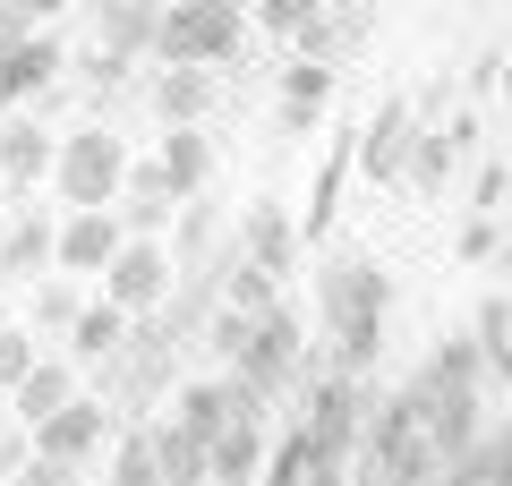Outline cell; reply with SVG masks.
Wrapping results in <instances>:
<instances>
[{
    "label": "cell",
    "instance_id": "1",
    "mask_svg": "<svg viewBox=\"0 0 512 486\" xmlns=\"http://www.w3.org/2000/svg\"><path fill=\"white\" fill-rule=\"evenodd\" d=\"M248 43V9L239 0H171L154 18V69H222Z\"/></svg>",
    "mask_w": 512,
    "mask_h": 486
},
{
    "label": "cell",
    "instance_id": "2",
    "mask_svg": "<svg viewBox=\"0 0 512 486\" xmlns=\"http://www.w3.org/2000/svg\"><path fill=\"white\" fill-rule=\"evenodd\" d=\"M325 316H333V333H342V376H359V367L376 359V324H384V273L367 265V256L325 273Z\"/></svg>",
    "mask_w": 512,
    "mask_h": 486
},
{
    "label": "cell",
    "instance_id": "3",
    "mask_svg": "<svg viewBox=\"0 0 512 486\" xmlns=\"http://www.w3.org/2000/svg\"><path fill=\"white\" fill-rule=\"evenodd\" d=\"M128 180V145L111 137V128H77V137L52 145V188L60 205H111Z\"/></svg>",
    "mask_w": 512,
    "mask_h": 486
},
{
    "label": "cell",
    "instance_id": "4",
    "mask_svg": "<svg viewBox=\"0 0 512 486\" xmlns=\"http://www.w3.org/2000/svg\"><path fill=\"white\" fill-rule=\"evenodd\" d=\"M299 350H308V324H299L291 307L274 299V307H265V316H256V333H248V350H239V367H231V376L248 384L256 401H274L282 384H291V367H299Z\"/></svg>",
    "mask_w": 512,
    "mask_h": 486
},
{
    "label": "cell",
    "instance_id": "5",
    "mask_svg": "<svg viewBox=\"0 0 512 486\" xmlns=\"http://www.w3.org/2000/svg\"><path fill=\"white\" fill-rule=\"evenodd\" d=\"M94 282H103L111 307H128V316H154V307L171 299V248H163V239H120V256H111Z\"/></svg>",
    "mask_w": 512,
    "mask_h": 486
},
{
    "label": "cell",
    "instance_id": "6",
    "mask_svg": "<svg viewBox=\"0 0 512 486\" xmlns=\"http://www.w3.org/2000/svg\"><path fill=\"white\" fill-rule=\"evenodd\" d=\"M171 418H180V427H197L205 444H214V435H222V427H239V418H256V427H265V401H256L248 384L222 367V376H188V384H180V401H171Z\"/></svg>",
    "mask_w": 512,
    "mask_h": 486
},
{
    "label": "cell",
    "instance_id": "7",
    "mask_svg": "<svg viewBox=\"0 0 512 486\" xmlns=\"http://www.w3.org/2000/svg\"><path fill=\"white\" fill-rule=\"evenodd\" d=\"M120 239H128V231H120V214H111V205H69V214L52 222V265L94 282V273L120 256Z\"/></svg>",
    "mask_w": 512,
    "mask_h": 486
},
{
    "label": "cell",
    "instance_id": "8",
    "mask_svg": "<svg viewBox=\"0 0 512 486\" xmlns=\"http://www.w3.org/2000/svg\"><path fill=\"white\" fill-rule=\"evenodd\" d=\"M26 435H35V452H43V461H69V469H86L94 452L111 444V410H103L94 393H69L52 418H43V427H26Z\"/></svg>",
    "mask_w": 512,
    "mask_h": 486
},
{
    "label": "cell",
    "instance_id": "9",
    "mask_svg": "<svg viewBox=\"0 0 512 486\" xmlns=\"http://www.w3.org/2000/svg\"><path fill=\"white\" fill-rule=\"evenodd\" d=\"M52 128L26 111H0V197H26L35 180H52Z\"/></svg>",
    "mask_w": 512,
    "mask_h": 486
},
{
    "label": "cell",
    "instance_id": "10",
    "mask_svg": "<svg viewBox=\"0 0 512 486\" xmlns=\"http://www.w3.org/2000/svg\"><path fill=\"white\" fill-rule=\"evenodd\" d=\"M60 69H69V52H60L52 35H26V43H9V52H0V103L18 111L26 94H43V86H60Z\"/></svg>",
    "mask_w": 512,
    "mask_h": 486
},
{
    "label": "cell",
    "instance_id": "11",
    "mask_svg": "<svg viewBox=\"0 0 512 486\" xmlns=\"http://www.w3.org/2000/svg\"><path fill=\"white\" fill-rule=\"evenodd\" d=\"M265 461H274V452H265V427L239 418V427H222L214 444H205V486H256Z\"/></svg>",
    "mask_w": 512,
    "mask_h": 486
},
{
    "label": "cell",
    "instance_id": "12",
    "mask_svg": "<svg viewBox=\"0 0 512 486\" xmlns=\"http://www.w3.org/2000/svg\"><path fill=\"white\" fill-rule=\"evenodd\" d=\"M214 94H222L214 69H154V120L163 128H205Z\"/></svg>",
    "mask_w": 512,
    "mask_h": 486
},
{
    "label": "cell",
    "instance_id": "13",
    "mask_svg": "<svg viewBox=\"0 0 512 486\" xmlns=\"http://www.w3.org/2000/svg\"><path fill=\"white\" fill-rule=\"evenodd\" d=\"M86 9H94V35H103L111 60H146L154 52V18H163L154 0H86Z\"/></svg>",
    "mask_w": 512,
    "mask_h": 486
},
{
    "label": "cell",
    "instance_id": "14",
    "mask_svg": "<svg viewBox=\"0 0 512 486\" xmlns=\"http://www.w3.org/2000/svg\"><path fill=\"white\" fill-rule=\"evenodd\" d=\"M154 171H163V188L188 205L205 180H214V137H205V128H163V154H154Z\"/></svg>",
    "mask_w": 512,
    "mask_h": 486
},
{
    "label": "cell",
    "instance_id": "15",
    "mask_svg": "<svg viewBox=\"0 0 512 486\" xmlns=\"http://www.w3.org/2000/svg\"><path fill=\"white\" fill-rule=\"evenodd\" d=\"M69 393H77V367L69 359H35L18 384H9V418H18V427H43Z\"/></svg>",
    "mask_w": 512,
    "mask_h": 486
},
{
    "label": "cell",
    "instance_id": "16",
    "mask_svg": "<svg viewBox=\"0 0 512 486\" xmlns=\"http://www.w3.org/2000/svg\"><path fill=\"white\" fill-rule=\"evenodd\" d=\"M128 324H137V316H128V307H111V299H94V307H77V316H69V350H77V367H111V359H120V350H128Z\"/></svg>",
    "mask_w": 512,
    "mask_h": 486
},
{
    "label": "cell",
    "instance_id": "17",
    "mask_svg": "<svg viewBox=\"0 0 512 486\" xmlns=\"http://www.w3.org/2000/svg\"><path fill=\"white\" fill-rule=\"evenodd\" d=\"M291 256H299V222H291V205H248V265H265L282 282V273H291Z\"/></svg>",
    "mask_w": 512,
    "mask_h": 486
},
{
    "label": "cell",
    "instance_id": "18",
    "mask_svg": "<svg viewBox=\"0 0 512 486\" xmlns=\"http://www.w3.org/2000/svg\"><path fill=\"white\" fill-rule=\"evenodd\" d=\"M154 461H163V486H205V435L180 418H154Z\"/></svg>",
    "mask_w": 512,
    "mask_h": 486
},
{
    "label": "cell",
    "instance_id": "19",
    "mask_svg": "<svg viewBox=\"0 0 512 486\" xmlns=\"http://www.w3.org/2000/svg\"><path fill=\"white\" fill-rule=\"evenodd\" d=\"M402 145H410V103H384L367 145H359V171L367 180H402Z\"/></svg>",
    "mask_w": 512,
    "mask_h": 486
},
{
    "label": "cell",
    "instance_id": "20",
    "mask_svg": "<svg viewBox=\"0 0 512 486\" xmlns=\"http://www.w3.org/2000/svg\"><path fill=\"white\" fill-rule=\"evenodd\" d=\"M325 94H333V69H325V60H291V69H282V128H316Z\"/></svg>",
    "mask_w": 512,
    "mask_h": 486
},
{
    "label": "cell",
    "instance_id": "21",
    "mask_svg": "<svg viewBox=\"0 0 512 486\" xmlns=\"http://www.w3.org/2000/svg\"><path fill=\"white\" fill-rule=\"evenodd\" d=\"M52 265V222L43 214H18V222H0V273H43Z\"/></svg>",
    "mask_w": 512,
    "mask_h": 486
},
{
    "label": "cell",
    "instance_id": "22",
    "mask_svg": "<svg viewBox=\"0 0 512 486\" xmlns=\"http://www.w3.org/2000/svg\"><path fill=\"white\" fill-rule=\"evenodd\" d=\"M111 486H163V461H154V427H128L120 452H111Z\"/></svg>",
    "mask_w": 512,
    "mask_h": 486
},
{
    "label": "cell",
    "instance_id": "23",
    "mask_svg": "<svg viewBox=\"0 0 512 486\" xmlns=\"http://www.w3.org/2000/svg\"><path fill=\"white\" fill-rule=\"evenodd\" d=\"M427 393H478V342H444L436 367H427Z\"/></svg>",
    "mask_w": 512,
    "mask_h": 486
},
{
    "label": "cell",
    "instance_id": "24",
    "mask_svg": "<svg viewBox=\"0 0 512 486\" xmlns=\"http://www.w3.org/2000/svg\"><path fill=\"white\" fill-rule=\"evenodd\" d=\"M274 299H282V290H274V273L239 256V265H231V282H222V307H248V316H265Z\"/></svg>",
    "mask_w": 512,
    "mask_h": 486
},
{
    "label": "cell",
    "instance_id": "25",
    "mask_svg": "<svg viewBox=\"0 0 512 486\" xmlns=\"http://www.w3.org/2000/svg\"><path fill=\"white\" fill-rule=\"evenodd\" d=\"M478 359H487L495 367V376H512V316H504V307H478Z\"/></svg>",
    "mask_w": 512,
    "mask_h": 486
},
{
    "label": "cell",
    "instance_id": "26",
    "mask_svg": "<svg viewBox=\"0 0 512 486\" xmlns=\"http://www.w3.org/2000/svg\"><path fill=\"white\" fill-rule=\"evenodd\" d=\"M316 9H325V0H248V18H256V26H265V35H282V43H291V35H299V26H308V18H316Z\"/></svg>",
    "mask_w": 512,
    "mask_h": 486
},
{
    "label": "cell",
    "instance_id": "27",
    "mask_svg": "<svg viewBox=\"0 0 512 486\" xmlns=\"http://www.w3.org/2000/svg\"><path fill=\"white\" fill-rule=\"evenodd\" d=\"M444 162H453V137H410V162H402V180L436 188V180H444Z\"/></svg>",
    "mask_w": 512,
    "mask_h": 486
},
{
    "label": "cell",
    "instance_id": "28",
    "mask_svg": "<svg viewBox=\"0 0 512 486\" xmlns=\"http://www.w3.org/2000/svg\"><path fill=\"white\" fill-rule=\"evenodd\" d=\"M248 333H256V316H248V307H214V350H222V367H239Z\"/></svg>",
    "mask_w": 512,
    "mask_h": 486
},
{
    "label": "cell",
    "instance_id": "29",
    "mask_svg": "<svg viewBox=\"0 0 512 486\" xmlns=\"http://www.w3.org/2000/svg\"><path fill=\"white\" fill-rule=\"evenodd\" d=\"M35 367V342H26V324H0V393Z\"/></svg>",
    "mask_w": 512,
    "mask_h": 486
},
{
    "label": "cell",
    "instance_id": "30",
    "mask_svg": "<svg viewBox=\"0 0 512 486\" xmlns=\"http://www.w3.org/2000/svg\"><path fill=\"white\" fill-rule=\"evenodd\" d=\"M77 307H86V299H77V282H43L35 290V324H60V333H69Z\"/></svg>",
    "mask_w": 512,
    "mask_h": 486
},
{
    "label": "cell",
    "instance_id": "31",
    "mask_svg": "<svg viewBox=\"0 0 512 486\" xmlns=\"http://www.w3.org/2000/svg\"><path fill=\"white\" fill-rule=\"evenodd\" d=\"M461 256H470V265H478V256H495V214L461 222Z\"/></svg>",
    "mask_w": 512,
    "mask_h": 486
},
{
    "label": "cell",
    "instance_id": "32",
    "mask_svg": "<svg viewBox=\"0 0 512 486\" xmlns=\"http://www.w3.org/2000/svg\"><path fill=\"white\" fill-rule=\"evenodd\" d=\"M487 478H495V486H512V427H495V435H487Z\"/></svg>",
    "mask_w": 512,
    "mask_h": 486
},
{
    "label": "cell",
    "instance_id": "33",
    "mask_svg": "<svg viewBox=\"0 0 512 486\" xmlns=\"http://www.w3.org/2000/svg\"><path fill=\"white\" fill-rule=\"evenodd\" d=\"M26 35H35V18H26L18 0H0V52H9V43H26Z\"/></svg>",
    "mask_w": 512,
    "mask_h": 486
},
{
    "label": "cell",
    "instance_id": "34",
    "mask_svg": "<svg viewBox=\"0 0 512 486\" xmlns=\"http://www.w3.org/2000/svg\"><path fill=\"white\" fill-rule=\"evenodd\" d=\"M69 478H77V469H69V461H43V452H35V469H26V478H18V486H69Z\"/></svg>",
    "mask_w": 512,
    "mask_h": 486
},
{
    "label": "cell",
    "instance_id": "35",
    "mask_svg": "<svg viewBox=\"0 0 512 486\" xmlns=\"http://www.w3.org/2000/svg\"><path fill=\"white\" fill-rule=\"evenodd\" d=\"M18 9H26V18L43 26V18H60V9H77V0H18Z\"/></svg>",
    "mask_w": 512,
    "mask_h": 486
},
{
    "label": "cell",
    "instance_id": "36",
    "mask_svg": "<svg viewBox=\"0 0 512 486\" xmlns=\"http://www.w3.org/2000/svg\"><path fill=\"white\" fill-rule=\"evenodd\" d=\"M0 461H9V427H0Z\"/></svg>",
    "mask_w": 512,
    "mask_h": 486
},
{
    "label": "cell",
    "instance_id": "37",
    "mask_svg": "<svg viewBox=\"0 0 512 486\" xmlns=\"http://www.w3.org/2000/svg\"><path fill=\"white\" fill-rule=\"evenodd\" d=\"M504 205H512V180H504Z\"/></svg>",
    "mask_w": 512,
    "mask_h": 486
},
{
    "label": "cell",
    "instance_id": "38",
    "mask_svg": "<svg viewBox=\"0 0 512 486\" xmlns=\"http://www.w3.org/2000/svg\"><path fill=\"white\" fill-rule=\"evenodd\" d=\"M154 9H171V0H154Z\"/></svg>",
    "mask_w": 512,
    "mask_h": 486
},
{
    "label": "cell",
    "instance_id": "39",
    "mask_svg": "<svg viewBox=\"0 0 512 486\" xmlns=\"http://www.w3.org/2000/svg\"><path fill=\"white\" fill-rule=\"evenodd\" d=\"M239 9H248V0H239Z\"/></svg>",
    "mask_w": 512,
    "mask_h": 486
},
{
    "label": "cell",
    "instance_id": "40",
    "mask_svg": "<svg viewBox=\"0 0 512 486\" xmlns=\"http://www.w3.org/2000/svg\"><path fill=\"white\" fill-rule=\"evenodd\" d=\"M0 222H9V214H0Z\"/></svg>",
    "mask_w": 512,
    "mask_h": 486
}]
</instances>
